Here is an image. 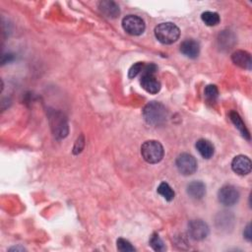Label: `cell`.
Instances as JSON below:
<instances>
[{"label": "cell", "mask_w": 252, "mask_h": 252, "mask_svg": "<svg viewBox=\"0 0 252 252\" xmlns=\"http://www.w3.org/2000/svg\"><path fill=\"white\" fill-rule=\"evenodd\" d=\"M143 118L148 124L160 126L166 121L167 110L161 103L151 102L143 109Z\"/></svg>", "instance_id": "6da1fadb"}, {"label": "cell", "mask_w": 252, "mask_h": 252, "mask_svg": "<svg viewBox=\"0 0 252 252\" xmlns=\"http://www.w3.org/2000/svg\"><path fill=\"white\" fill-rule=\"evenodd\" d=\"M180 36L178 27L171 22L161 23L155 28L156 39L163 44H172L176 43Z\"/></svg>", "instance_id": "7a4b0ae2"}, {"label": "cell", "mask_w": 252, "mask_h": 252, "mask_svg": "<svg viewBox=\"0 0 252 252\" xmlns=\"http://www.w3.org/2000/svg\"><path fill=\"white\" fill-rule=\"evenodd\" d=\"M158 67L154 63L144 65L142 76L140 79L141 87L150 94H158L161 90V83L155 76Z\"/></svg>", "instance_id": "3957f363"}, {"label": "cell", "mask_w": 252, "mask_h": 252, "mask_svg": "<svg viewBox=\"0 0 252 252\" xmlns=\"http://www.w3.org/2000/svg\"><path fill=\"white\" fill-rule=\"evenodd\" d=\"M141 155L149 163H160L164 155L163 145L156 140H149L141 146Z\"/></svg>", "instance_id": "277c9868"}, {"label": "cell", "mask_w": 252, "mask_h": 252, "mask_svg": "<svg viewBox=\"0 0 252 252\" xmlns=\"http://www.w3.org/2000/svg\"><path fill=\"white\" fill-rule=\"evenodd\" d=\"M122 28L131 36H140L145 32L146 25L142 18L136 15H128L122 20Z\"/></svg>", "instance_id": "5b68a950"}, {"label": "cell", "mask_w": 252, "mask_h": 252, "mask_svg": "<svg viewBox=\"0 0 252 252\" xmlns=\"http://www.w3.org/2000/svg\"><path fill=\"white\" fill-rule=\"evenodd\" d=\"M178 172L183 176H191L197 171V161L187 153L180 154L176 162Z\"/></svg>", "instance_id": "8992f818"}, {"label": "cell", "mask_w": 252, "mask_h": 252, "mask_svg": "<svg viewBox=\"0 0 252 252\" xmlns=\"http://www.w3.org/2000/svg\"><path fill=\"white\" fill-rule=\"evenodd\" d=\"M239 191L234 185L227 184L220 188L218 192L219 201L225 206H233L239 200Z\"/></svg>", "instance_id": "52a82bcc"}, {"label": "cell", "mask_w": 252, "mask_h": 252, "mask_svg": "<svg viewBox=\"0 0 252 252\" xmlns=\"http://www.w3.org/2000/svg\"><path fill=\"white\" fill-rule=\"evenodd\" d=\"M49 121L51 125V129L55 136L59 138H64L67 136L68 124L62 114L53 111V113L49 116Z\"/></svg>", "instance_id": "ba28073f"}, {"label": "cell", "mask_w": 252, "mask_h": 252, "mask_svg": "<svg viewBox=\"0 0 252 252\" xmlns=\"http://www.w3.org/2000/svg\"><path fill=\"white\" fill-rule=\"evenodd\" d=\"M188 234L195 240H203L209 235V227L202 220H192L188 223Z\"/></svg>", "instance_id": "9c48e42d"}, {"label": "cell", "mask_w": 252, "mask_h": 252, "mask_svg": "<svg viewBox=\"0 0 252 252\" xmlns=\"http://www.w3.org/2000/svg\"><path fill=\"white\" fill-rule=\"evenodd\" d=\"M232 169L238 176H247L252 169L250 159L244 155H238L232 162Z\"/></svg>", "instance_id": "30bf717a"}, {"label": "cell", "mask_w": 252, "mask_h": 252, "mask_svg": "<svg viewBox=\"0 0 252 252\" xmlns=\"http://www.w3.org/2000/svg\"><path fill=\"white\" fill-rule=\"evenodd\" d=\"M180 51L188 59H196L200 53V44L193 39L185 40L180 44Z\"/></svg>", "instance_id": "8fae6325"}, {"label": "cell", "mask_w": 252, "mask_h": 252, "mask_svg": "<svg viewBox=\"0 0 252 252\" xmlns=\"http://www.w3.org/2000/svg\"><path fill=\"white\" fill-rule=\"evenodd\" d=\"M233 62L240 68L250 70L252 66V60L250 54L244 50H237L232 55Z\"/></svg>", "instance_id": "7c38bea8"}, {"label": "cell", "mask_w": 252, "mask_h": 252, "mask_svg": "<svg viewBox=\"0 0 252 252\" xmlns=\"http://www.w3.org/2000/svg\"><path fill=\"white\" fill-rule=\"evenodd\" d=\"M187 193L193 199H202L206 194V186L202 181H192L187 185Z\"/></svg>", "instance_id": "4fadbf2b"}, {"label": "cell", "mask_w": 252, "mask_h": 252, "mask_svg": "<svg viewBox=\"0 0 252 252\" xmlns=\"http://www.w3.org/2000/svg\"><path fill=\"white\" fill-rule=\"evenodd\" d=\"M196 149L204 159H211L215 153L214 145L207 139H199L196 142Z\"/></svg>", "instance_id": "5bb4252c"}, {"label": "cell", "mask_w": 252, "mask_h": 252, "mask_svg": "<svg viewBox=\"0 0 252 252\" xmlns=\"http://www.w3.org/2000/svg\"><path fill=\"white\" fill-rule=\"evenodd\" d=\"M99 8L101 12L108 18H117L120 14L119 6L114 1H101Z\"/></svg>", "instance_id": "9a60e30c"}, {"label": "cell", "mask_w": 252, "mask_h": 252, "mask_svg": "<svg viewBox=\"0 0 252 252\" xmlns=\"http://www.w3.org/2000/svg\"><path fill=\"white\" fill-rule=\"evenodd\" d=\"M229 116H230V119H231L232 122H233V123L235 124V126L238 129V131L241 133V135H242L244 138H246L247 140H249V139H250L249 131L247 130V128H246L244 122L242 121L241 118L239 117V115L237 113V111L232 110L231 113L229 114Z\"/></svg>", "instance_id": "2e32d148"}, {"label": "cell", "mask_w": 252, "mask_h": 252, "mask_svg": "<svg viewBox=\"0 0 252 252\" xmlns=\"http://www.w3.org/2000/svg\"><path fill=\"white\" fill-rule=\"evenodd\" d=\"M157 191H158V193H159L161 196H163V197L166 201L170 202V201H173V200L175 199L176 193H175V191L173 190V188H172L169 184H167L166 182H162V183L159 185Z\"/></svg>", "instance_id": "e0dca14e"}, {"label": "cell", "mask_w": 252, "mask_h": 252, "mask_svg": "<svg viewBox=\"0 0 252 252\" xmlns=\"http://www.w3.org/2000/svg\"><path fill=\"white\" fill-rule=\"evenodd\" d=\"M201 19L205 23V25H207L209 27L217 26L221 21L219 14L216 12H212V11H206V12L202 13Z\"/></svg>", "instance_id": "ac0fdd59"}, {"label": "cell", "mask_w": 252, "mask_h": 252, "mask_svg": "<svg viewBox=\"0 0 252 252\" xmlns=\"http://www.w3.org/2000/svg\"><path fill=\"white\" fill-rule=\"evenodd\" d=\"M149 243H150V246L155 250V251H158V252H162V251H164L166 249L163 241L162 240V238L160 237V236L158 234H153L149 239Z\"/></svg>", "instance_id": "d6986e66"}, {"label": "cell", "mask_w": 252, "mask_h": 252, "mask_svg": "<svg viewBox=\"0 0 252 252\" xmlns=\"http://www.w3.org/2000/svg\"><path fill=\"white\" fill-rule=\"evenodd\" d=\"M204 95L209 102H215L219 96V90L216 85H208L204 90Z\"/></svg>", "instance_id": "ffe728a7"}, {"label": "cell", "mask_w": 252, "mask_h": 252, "mask_svg": "<svg viewBox=\"0 0 252 252\" xmlns=\"http://www.w3.org/2000/svg\"><path fill=\"white\" fill-rule=\"evenodd\" d=\"M117 245H118V249L121 252H131V251H135L134 246H132V244L124 239V238H119L117 241Z\"/></svg>", "instance_id": "44dd1931"}, {"label": "cell", "mask_w": 252, "mask_h": 252, "mask_svg": "<svg viewBox=\"0 0 252 252\" xmlns=\"http://www.w3.org/2000/svg\"><path fill=\"white\" fill-rule=\"evenodd\" d=\"M144 65H145V64H144L143 62H137V63H135L134 65H132V66L130 67L129 71H128V77H129L130 79H133V78H135L138 74L142 73L143 68H144Z\"/></svg>", "instance_id": "7402d4cb"}, {"label": "cell", "mask_w": 252, "mask_h": 252, "mask_svg": "<svg viewBox=\"0 0 252 252\" xmlns=\"http://www.w3.org/2000/svg\"><path fill=\"white\" fill-rule=\"evenodd\" d=\"M243 237H244V238H245L246 240L251 241V239H252V235H251V226H250V223H248L247 227L244 229Z\"/></svg>", "instance_id": "603a6c76"}, {"label": "cell", "mask_w": 252, "mask_h": 252, "mask_svg": "<svg viewBox=\"0 0 252 252\" xmlns=\"http://www.w3.org/2000/svg\"><path fill=\"white\" fill-rule=\"evenodd\" d=\"M10 251H12V250H15V251H24L25 250V248H23V247H19V246H17V247H12V248H10L9 249Z\"/></svg>", "instance_id": "cb8c5ba5"}]
</instances>
